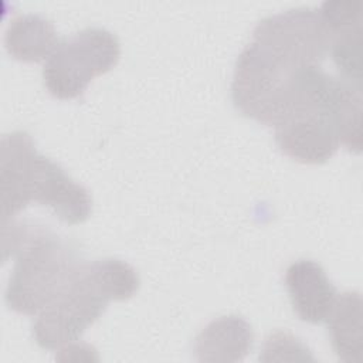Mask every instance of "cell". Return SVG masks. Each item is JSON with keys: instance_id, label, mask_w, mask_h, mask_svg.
I'll use <instances>...</instances> for the list:
<instances>
[{"instance_id": "1", "label": "cell", "mask_w": 363, "mask_h": 363, "mask_svg": "<svg viewBox=\"0 0 363 363\" xmlns=\"http://www.w3.org/2000/svg\"><path fill=\"white\" fill-rule=\"evenodd\" d=\"M328 52L329 33L319 10L298 7L262 18L235 62L231 84L235 108L275 126L291 109L302 72L319 67Z\"/></svg>"}, {"instance_id": "2", "label": "cell", "mask_w": 363, "mask_h": 363, "mask_svg": "<svg viewBox=\"0 0 363 363\" xmlns=\"http://www.w3.org/2000/svg\"><path fill=\"white\" fill-rule=\"evenodd\" d=\"M1 224L11 221L31 203L50 207L64 223L89 218L92 199L51 159L40 155L30 133L14 130L1 138L0 149Z\"/></svg>"}, {"instance_id": "3", "label": "cell", "mask_w": 363, "mask_h": 363, "mask_svg": "<svg viewBox=\"0 0 363 363\" xmlns=\"http://www.w3.org/2000/svg\"><path fill=\"white\" fill-rule=\"evenodd\" d=\"M16 255L6 288L7 306L23 315L37 316L71 282L84 264L78 252L44 227L3 224V259Z\"/></svg>"}, {"instance_id": "4", "label": "cell", "mask_w": 363, "mask_h": 363, "mask_svg": "<svg viewBox=\"0 0 363 363\" xmlns=\"http://www.w3.org/2000/svg\"><path fill=\"white\" fill-rule=\"evenodd\" d=\"M139 289L132 265L116 258L84 262L64 291L35 318L33 336L43 349L77 342L111 301H126Z\"/></svg>"}, {"instance_id": "5", "label": "cell", "mask_w": 363, "mask_h": 363, "mask_svg": "<svg viewBox=\"0 0 363 363\" xmlns=\"http://www.w3.org/2000/svg\"><path fill=\"white\" fill-rule=\"evenodd\" d=\"M121 55L116 35L105 28L88 27L62 40L43 68L44 85L58 99H74L94 78L112 69Z\"/></svg>"}, {"instance_id": "6", "label": "cell", "mask_w": 363, "mask_h": 363, "mask_svg": "<svg viewBox=\"0 0 363 363\" xmlns=\"http://www.w3.org/2000/svg\"><path fill=\"white\" fill-rule=\"evenodd\" d=\"M274 129L281 152L301 163H325L340 145L332 105L302 106L284 118Z\"/></svg>"}, {"instance_id": "7", "label": "cell", "mask_w": 363, "mask_h": 363, "mask_svg": "<svg viewBox=\"0 0 363 363\" xmlns=\"http://www.w3.org/2000/svg\"><path fill=\"white\" fill-rule=\"evenodd\" d=\"M319 14L329 33V52L342 78L362 86V3L325 1Z\"/></svg>"}, {"instance_id": "8", "label": "cell", "mask_w": 363, "mask_h": 363, "mask_svg": "<svg viewBox=\"0 0 363 363\" xmlns=\"http://www.w3.org/2000/svg\"><path fill=\"white\" fill-rule=\"evenodd\" d=\"M285 284L298 318L308 323L328 319L336 301V288L325 269L312 259H298L285 272Z\"/></svg>"}, {"instance_id": "9", "label": "cell", "mask_w": 363, "mask_h": 363, "mask_svg": "<svg viewBox=\"0 0 363 363\" xmlns=\"http://www.w3.org/2000/svg\"><path fill=\"white\" fill-rule=\"evenodd\" d=\"M254 333L241 316L228 315L211 320L196 337L194 352L199 362L233 363L245 359Z\"/></svg>"}, {"instance_id": "10", "label": "cell", "mask_w": 363, "mask_h": 363, "mask_svg": "<svg viewBox=\"0 0 363 363\" xmlns=\"http://www.w3.org/2000/svg\"><path fill=\"white\" fill-rule=\"evenodd\" d=\"M4 44L13 58L38 62L48 58L60 41L55 27L48 18L40 14H21L10 21Z\"/></svg>"}, {"instance_id": "11", "label": "cell", "mask_w": 363, "mask_h": 363, "mask_svg": "<svg viewBox=\"0 0 363 363\" xmlns=\"http://www.w3.org/2000/svg\"><path fill=\"white\" fill-rule=\"evenodd\" d=\"M362 296L359 292H345L336 296L328 316L332 347L337 357L347 363H360L363 357Z\"/></svg>"}, {"instance_id": "12", "label": "cell", "mask_w": 363, "mask_h": 363, "mask_svg": "<svg viewBox=\"0 0 363 363\" xmlns=\"http://www.w3.org/2000/svg\"><path fill=\"white\" fill-rule=\"evenodd\" d=\"M262 362H296V360H313L309 349L295 336L286 332L272 333L264 345L259 354Z\"/></svg>"}]
</instances>
